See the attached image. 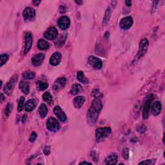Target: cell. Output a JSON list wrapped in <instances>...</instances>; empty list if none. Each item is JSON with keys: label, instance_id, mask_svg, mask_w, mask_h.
I'll list each match as a JSON object with an SVG mask.
<instances>
[{"label": "cell", "instance_id": "8", "mask_svg": "<svg viewBox=\"0 0 165 165\" xmlns=\"http://www.w3.org/2000/svg\"><path fill=\"white\" fill-rule=\"evenodd\" d=\"M36 16L35 10L31 7L26 8L23 13V16L25 21H32L34 19Z\"/></svg>", "mask_w": 165, "mask_h": 165}, {"label": "cell", "instance_id": "32", "mask_svg": "<svg viewBox=\"0 0 165 165\" xmlns=\"http://www.w3.org/2000/svg\"><path fill=\"white\" fill-rule=\"evenodd\" d=\"M12 108H13V106H12V103H9L7 104L6 106V108H5V116H6L7 117L9 116V115L12 110Z\"/></svg>", "mask_w": 165, "mask_h": 165}, {"label": "cell", "instance_id": "2", "mask_svg": "<svg viewBox=\"0 0 165 165\" xmlns=\"http://www.w3.org/2000/svg\"><path fill=\"white\" fill-rule=\"evenodd\" d=\"M112 130L109 127L99 128L95 131V137L97 142H101L111 134Z\"/></svg>", "mask_w": 165, "mask_h": 165}, {"label": "cell", "instance_id": "30", "mask_svg": "<svg viewBox=\"0 0 165 165\" xmlns=\"http://www.w3.org/2000/svg\"><path fill=\"white\" fill-rule=\"evenodd\" d=\"M37 87L39 90H46L48 87H49V84L46 82H43V81H38L37 83Z\"/></svg>", "mask_w": 165, "mask_h": 165}, {"label": "cell", "instance_id": "5", "mask_svg": "<svg viewBox=\"0 0 165 165\" xmlns=\"http://www.w3.org/2000/svg\"><path fill=\"white\" fill-rule=\"evenodd\" d=\"M149 45V42L147 39H143L140 43L139 47V51L137 54V58L139 59V58L143 56L145 54L146 51H147Z\"/></svg>", "mask_w": 165, "mask_h": 165}, {"label": "cell", "instance_id": "29", "mask_svg": "<svg viewBox=\"0 0 165 165\" xmlns=\"http://www.w3.org/2000/svg\"><path fill=\"white\" fill-rule=\"evenodd\" d=\"M23 78L27 80H31L35 78V74L32 71H26L23 74Z\"/></svg>", "mask_w": 165, "mask_h": 165}, {"label": "cell", "instance_id": "25", "mask_svg": "<svg viewBox=\"0 0 165 165\" xmlns=\"http://www.w3.org/2000/svg\"><path fill=\"white\" fill-rule=\"evenodd\" d=\"M20 89H21L24 94L27 95L28 94L29 92H30V87H29V85L25 81H21L20 83Z\"/></svg>", "mask_w": 165, "mask_h": 165}, {"label": "cell", "instance_id": "3", "mask_svg": "<svg viewBox=\"0 0 165 165\" xmlns=\"http://www.w3.org/2000/svg\"><path fill=\"white\" fill-rule=\"evenodd\" d=\"M18 75L15 74V75L12 77V78L10 79V80L5 85L3 90L5 94L8 95H10L12 94L13 90L14 89V87L16 85V83L18 81Z\"/></svg>", "mask_w": 165, "mask_h": 165}, {"label": "cell", "instance_id": "28", "mask_svg": "<svg viewBox=\"0 0 165 165\" xmlns=\"http://www.w3.org/2000/svg\"><path fill=\"white\" fill-rule=\"evenodd\" d=\"M38 47L39 50H45L49 49V44L44 39H39L38 43Z\"/></svg>", "mask_w": 165, "mask_h": 165}, {"label": "cell", "instance_id": "24", "mask_svg": "<svg viewBox=\"0 0 165 165\" xmlns=\"http://www.w3.org/2000/svg\"><path fill=\"white\" fill-rule=\"evenodd\" d=\"M43 99L45 101V102L49 104V105H52L54 104V100H53L52 96L49 92L44 93V94L43 95Z\"/></svg>", "mask_w": 165, "mask_h": 165}, {"label": "cell", "instance_id": "21", "mask_svg": "<svg viewBox=\"0 0 165 165\" xmlns=\"http://www.w3.org/2000/svg\"><path fill=\"white\" fill-rule=\"evenodd\" d=\"M66 39V34H64L63 35H61L59 38H58L54 42V44L56 47H62L65 43Z\"/></svg>", "mask_w": 165, "mask_h": 165}, {"label": "cell", "instance_id": "44", "mask_svg": "<svg viewBox=\"0 0 165 165\" xmlns=\"http://www.w3.org/2000/svg\"><path fill=\"white\" fill-rule=\"evenodd\" d=\"M1 101H3L4 99H5V97H4V95H3V93H1Z\"/></svg>", "mask_w": 165, "mask_h": 165}, {"label": "cell", "instance_id": "43", "mask_svg": "<svg viewBox=\"0 0 165 165\" xmlns=\"http://www.w3.org/2000/svg\"><path fill=\"white\" fill-rule=\"evenodd\" d=\"M92 164L91 163H89V162H85V161H83V162H82V163H79V164Z\"/></svg>", "mask_w": 165, "mask_h": 165}, {"label": "cell", "instance_id": "18", "mask_svg": "<svg viewBox=\"0 0 165 165\" xmlns=\"http://www.w3.org/2000/svg\"><path fill=\"white\" fill-rule=\"evenodd\" d=\"M118 156L116 153H112L105 159L106 164H116L118 163Z\"/></svg>", "mask_w": 165, "mask_h": 165}, {"label": "cell", "instance_id": "35", "mask_svg": "<svg viewBox=\"0 0 165 165\" xmlns=\"http://www.w3.org/2000/svg\"><path fill=\"white\" fill-rule=\"evenodd\" d=\"M122 155H123V158L125 160H128L129 158V150L127 148H125L123 149V153H122Z\"/></svg>", "mask_w": 165, "mask_h": 165}, {"label": "cell", "instance_id": "37", "mask_svg": "<svg viewBox=\"0 0 165 165\" xmlns=\"http://www.w3.org/2000/svg\"><path fill=\"white\" fill-rule=\"evenodd\" d=\"M154 162V161L153 160H149V159H148V160H146V161H144L141 162V163H139V164H153Z\"/></svg>", "mask_w": 165, "mask_h": 165}, {"label": "cell", "instance_id": "14", "mask_svg": "<svg viewBox=\"0 0 165 165\" xmlns=\"http://www.w3.org/2000/svg\"><path fill=\"white\" fill-rule=\"evenodd\" d=\"M66 80L65 78L63 77H61V78H57L56 80L55 81L54 84L53 85V89L55 91H58V90H61L65 86Z\"/></svg>", "mask_w": 165, "mask_h": 165}, {"label": "cell", "instance_id": "41", "mask_svg": "<svg viewBox=\"0 0 165 165\" xmlns=\"http://www.w3.org/2000/svg\"><path fill=\"white\" fill-rule=\"evenodd\" d=\"M41 2V1H34L33 3L34 4V5H36V6H38V5Z\"/></svg>", "mask_w": 165, "mask_h": 165}, {"label": "cell", "instance_id": "6", "mask_svg": "<svg viewBox=\"0 0 165 165\" xmlns=\"http://www.w3.org/2000/svg\"><path fill=\"white\" fill-rule=\"evenodd\" d=\"M47 127L49 131L55 132L60 129V124L56 119L54 118H50L47 121Z\"/></svg>", "mask_w": 165, "mask_h": 165}, {"label": "cell", "instance_id": "31", "mask_svg": "<svg viewBox=\"0 0 165 165\" xmlns=\"http://www.w3.org/2000/svg\"><path fill=\"white\" fill-rule=\"evenodd\" d=\"M9 60V55L6 54H2L0 55V62H1V64H0V66H2L7 63V62Z\"/></svg>", "mask_w": 165, "mask_h": 165}, {"label": "cell", "instance_id": "17", "mask_svg": "<svg viewBox=\"0 0 165 165\" xmlns=\"http://www.w3.org/2000/svg\"><path fill=\"white\" fill-rule=\"evenodd\" d=\"M45 60V55L42 53H39L34 55L32 60V62L33 65L35 66H38L41 65L42 63Z\"/></svg>", "mask_w": 165, "mask_h": 165}, {"label": "cell", "instance_id": "23", "mask_svg": "<svg viewBox=\"0 0 165 165\" xmlns=\"http://www.w3.org/2000/svg\"><path fill=\"white\" fill-rule=\"evenodd\" d=\"M82 91V87L79 84H74L71 87L70 93L72 95H77Z\"/></svg>", "mask_w": 165, "mask_h": 165}, {"label": "cell", "instance_id": "42", "mask_svg": "<svg viewBox=\"0 0 165 165\" xmlns=\"http://www.w3.org/2000/svg\"><path fill=\"white\" fill-rule=\"evenodd\" d=\"M26 115H24L22 118V122L24 123L26 121Z\"/></svg>", "mask_w": 165, "mask_h": 165}, {"label": "cell", "instance_id": "10", "mask_svg": "<svg viewBox=\"0 0 165 165\" xmlns=\"http://www.w3.org/2000/svg\"><path fill=\"white\" fill-rule=\"evenodd\" d=\"M57 34L58 32L57 29L54 27V26H52V27H50L45 32L44 34V37L45 38L49 39V40H53V39L57 38Z\"/></svg>", "mask_w": 165, "mask_h": 165}, {"label": "cell", "instance_id": "15", "mask_svg": "<svg viewBox=\"0 0 165 165\" xmlns=\"http://www.w3.org/2000/svg\"><path fill=\"white\" fill-rule=\"evenodd\" d=\"M162 109V105L161 103L159 101L154 102L152 105H151V112L153 116H158L159 114L161 113Z\"/></svg>", "mask_w": 165, "mask_h": 165}, {"label": "cell", "instance_id": "13", "mask_svg": "<svg viewBox=\"0 0 165 165\" xmlns=\"http://www.w3.org/2000/svg\"><path fill=\"white\" fill-rule=\"evenodd\" d=\"M54 113L55 115L57 116V118L59 119V120L62 122H65L67 119L66 114L64 112L63 110L60 106H55L54 108Z\"/></svg>", "mask_w": 165, "mask_h": 165}, {"label": "cell", "instance_id": "39", "mask_svg": "<svg viewBox=\"0 0 165 165\" xmlns=\"http://www.w3.org/2000/svg\"><path fill=\"white\" fill-rule=\"evenodd\" d=\"M60 13H64L66 12V8L64 6H61L60 9Z\"/></svg>", "mask_w": 165, "mask_h": 165}, {"label": "cell", "instance_id": "22", "mask_svg": "<svg viewBox=\"0 0 165 165\" xmlns=\"http://www.w3.org/2000/svg\"><path fill=\"white\" fill-rule=\"evenodd\" d=\"M39 114L41 118H45L47 116L48 113V108L47 105L45 103H42L39 107Z\"/></svg>", "mask_w": 165, "mask_h": 165}, {"label": "cell", "instance_id": "40", "mask_svg": "<svg viewBox=\"0 0 165 165\" xmlns=\"http://www.w3.org/2000/svg\"><path fill=\"white\" fill-rule=\"evenodd\" d=\"M125 3L127 5L128 7H130L132 5V2L131 1H125Z\"/></svg>", "mask_w": 165, "mask_h": 165}, {"label": "cell", "instance_id": "16", "mask_svg": "<svg viewBox=\"0 0 165 165\" xmlns=\"http://www.w3.org/2000/svg\"><path fill=\"white\" fill-rule=\"evenodd\" d=\"M62 60V54L61 53L56 52L52 55L50 58V63L53 66H57L59 65Z\"/></svg>", "mask_w": 165, "mask_h": 165}, {"label": "cell", "instance_id": "36", "mask_svg": "<svg viewBox=\"0 0 165 165\" xmlns=\"http://www.w3.org/2000/svg\"><path fill=\"white\" fill-rule=\"evenodd\" d=\"M37 136H38V135H37V134L35 132H33L32 133L30 137H29V141H30V142L33 143L35 141L37 138Z\"/></svg>", "mask_w": 165, "mask_h": 165}, {"label": "cell", "instance_id": "7", "mask_svg": "<svg viewBox=\"0 0 165 165\" xmlns=\"http://www.w3.org/2000/svg\"><path fill=\"white\" fill-rule=\"evenodd\" d=\"M88 62L90 65L92 66V68L95 70H99L102 68L103 63L101 60L99 58H97L95 56H90L88 60Z\"/></svg>", "mask_w": 165, "mask_h": 165}, {"label": "cell", "instance_id": "33", "mask_svg": "<svg viewBox=\"0 0 165 165\" xmlns=\"http://www.w3.org/2000/svg\"><path fill=\"white\" fill-rule=\"evenodd\" d=\"M24 102H25V97H21L19 101V103H18V112L22 111L23 108V106H24Z\"/></svg>", "mask_w": 165, "mask_h": 165}, {"label": "cell", "instance_id": "11", "mask_svg": "<svg viewBox=\"0 0 165 165\" xmlns=\"http://www.w3.org/2000/svg\"><path fill=\"white\" fill-rule=\"evenodd\" d=\"M70 19L67 16L61 17L57 21V25L62 30H66L70 26Z\"/></svg>", "mask_w": 165, "mask_h": 165}, {"label": "cell", "instance_id": "12", "mask_svg": "<svg viewBox=\"0 0 165 165\" xmlns=\"http://www.w3.org/2000/svg\"><path fill=\"white\" fill-rule=\"evenodd\" d=\"M32 36L30 32H26L25 34V49H24V53L25 54H27L28 52L31 49L32 45Z\"/></svg>", "mask_w": 165, "mask_h": 165}, {"label": "cell", "instance_id": "4", "mask_svg": "<svg viewBox=\"0 0 165 165\" xmlns=\"http://www.w3.org/2000/svg\"><path fill=\"white\" fill-rule=\"evenodd\" d=\"M154 95L153 94H150L147 97L146 101L145 102L144 106H143V118L144 119H147L149 116V113H150V108L151 106V104L154 99Z\"/></svg>", "mask_w": 165, "mask_h": 165}, {"label": "cell", "instance_id": "45", "mask_svg": "<svg viewBox=\"0 0 165 165\" xmlns=\"http://www.w3.org/2000/svg\"><path fill=\"white\" fill-rule=\"evenodd\" d=\"M76 3H78V4L81 5L83 3V1H76Z\"/></svg>", "mask_w": 165, "mask_h": 165}, {"label": "cell", "instance_id": "1", "mask_svg": "<svg viewBox=\"0 0 165 165\" xmlns=\"http://www.w3.org/2000/svg\"><path fill=\"white\" fill-rule=\"evenodd\" d=\"M103 108V103L99 99H95L92 102L87 112V122L90 125H94Z\"/></svg>", "mask_w": 165, "mask_h": 165}, {"label": "cell", "instance_id": "9", "mask_svg": "<svg viewBox=\"0 0 165 165\" xmlns=\"http://www.w3.org/2000/svg\"><path fill=\"white\" fill-rule=\"evenodd\" d=\"M134 21L132 17L127 16L123 18L120 21V27L123 29V30H128L133 25Z\"/></svg>", "mask_w": 165, "mask_h": 165}, {"label": "cell", "instance_id": "26", "mask_svg": "<svg viewBox=\"0 0 165 165\" xmlns=\"http://www.w3.org/2000/svg\"><path fill=\"white\" fill-rule=\"evenodd\" d=\"M110 17H111V10H110V7H108L106 10L105 16H104V18H103V26H106V25H107L109 20H110Z\"/></svg>", "mask_w": 165, "mask_h": 165}, {"label": "cell", "instance_id": "19", "mask_svg": "<svg viewBox=\"0 0 165 165\" xmlns=\"http://www.w3.org/2000/svg\"><path fill=\"white\" fill-rule=\"evenodd\" d=\"M85 101V97L81 96V95H79V96H78L74 98V99L73 101L74 106H75L76 108L79 109L81 108V106L83 105Z\"/></svg>", "mask_w": 165, "mask_h": 165}, {"label": "cell", "instance_id": "20", "mask_svg": "<svg viewBox=\"0 0 165 165\" xmlns=\"http://www.w3.org/2000/svg\"><path fill=\"white\" fill-rule=\"evenodd\" d=\"M36 106V101L35 99H30L28 100L25 104V110L27 112L32 111Z\"/></svg>", "mask_w": 165, "mask_h": 165}, {"label": "cell", "instance_id": "38", "mask_svg": "<svg viewBox=\"0 0 165 165\" xmlns=\"http://www.w3.org/2000/svg\"><path fill=\"white\" fill-rule=\"evenodd\" d=\"M50 148H49V146H47V147H45V150H44V153L45 155H49V154H50Z\"/></svg>", "mask_w": 165, "mask_h": 165}, {"label": "cell", "instance_id": "27", "mask_svg": "<svg viewBox=\"0 0 165 165\" xmlns=\"http://www.w3.org/2000/svg\"><path fill=\"white\" fill-rule=\"evenodd\" d=\"M77 78L79 80V82H81L83 84H88L89 83V80L88 79L85 77L83 72L79 71L77 73Z\"/></svg>", "mask_w": 165, "mask_h": 165}, {"label": "cell", "instance_id": "34", "mask_svg": "<svg viewBox=\"0 0 165 165\" xmlns=\"http://www.w3.org/2000/svg\"><path fill=\"white\" fill-rule=\"evenodd\" d=\"M92 95L95 98V99H99L100 97H101L103 96V94L99 92V90L95 89L92 91Z\"/></svg>", "mask_w": 165, "mask_h": 165}]
</instances>
